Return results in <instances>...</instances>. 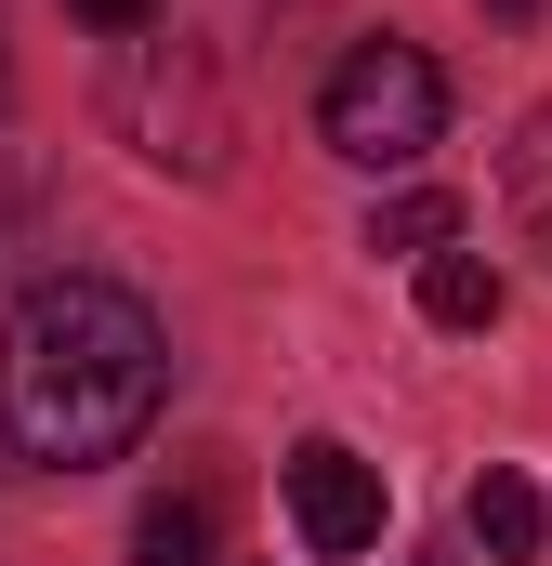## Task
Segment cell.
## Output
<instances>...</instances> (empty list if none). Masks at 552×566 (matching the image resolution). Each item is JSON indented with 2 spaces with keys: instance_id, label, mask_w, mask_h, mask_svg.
Masks as SVG:
<instances>
[{
  "instance_id": "1",
  "label": "cell",
  "mask_w": 552,
  "mask_h": 566,
  "mask_svg": "<svg viewBox=\"0 0 552 566\" xmlns=\"http://www.w3.org/2000/svg\"><path fill=\"white\" fill-rule=\"evenodd\" d=\"M158 396H171V343L119 277H40L0 316V434H13V461L93 474V461L145 448Z\"/></svg>"
},
{
  "instance_id": "2",
  "label": "cell",
  "mask_w": 552,
  "mask_h": 566,
  "mask_svg": "<svg viewBox=\"0 0 552 566\" xmlns=\"http://www.w3.org/2000/svg\"><path fill=\"white\" fill-rule=\"evenodd\" d=\"M316 133H329V158H355V171H421L434 133H447V66L421 40H355L329 66V93H316Z\"/></svg>"
},
{
  "instance_id": "3",
  "label": "cell",
  "mask_w": 552,
  "mask_h": 566,
  "mask_svg": "<svg viewBox=\"0 0 552 566\" xmlns=\"http://www.w3.org/2000/svg\"><path fill=\"white\" fill-rule=\"evenodd\" d=\"M119 133L158 171H224V106H211V66L171 53V93H158V53H119Z\"/></svg>"
},
{
  "instance_id": "4",
  "label": "cell",
  "mask_w": 552,
  "mask_h": 566,
  "mask_svg": "<svg viewBox=\"0 0 552 566\" xmlns=\"http://www.w3.org/2000/svg\"><path fill=\"white\" fill-rule=\"evenodd\" d=\"M382 514H395L382 461H355L342 434H302V448H289V527H302V554H369Z\"/></svg>"
},
{
  "instance_id": "5",
  "label": "cell",
  "mask_w": 552,
  "mask_h": 566,
  "mask_svg": "<svg viewBox=\"0 0 552 566\" xmlns=\"http://www.w3.org/2000/svg\"><path fill=\"white\" fill-rule=\"evenodd\" d=\"M460 527H474V554H487V566H527V554H540V527H552V501L527 488V474H474Z\"/></svg>"
},
{
  "instance_id": "6",
  "label": "cell",
  "mask_w": 552,
  "mask_h": 566,
  "mask_svg": "<svg viewBox=\"0 0 552 566\" xmlns=\"http://www.w3.org/2000/svg\"><path fill=\"white\" fill-rule=\"evenodd\" d=\"M421 316H434V329H487V316H500V264H487V251H434V264H421Z\"/></svg>"
},
{
  "instance_id": "7",
  "label": "cell",
  "mask_w": 552,
  "mask_h": 566,
  "mask_svg": "<svg viewBox=\"0 0 552 566\" xmlns=\"http://www.w3.org/2000/svg\"><path fill=\"white\" fill-rule=\"evenodd\" d=\"M447 238H460V198H434V185H408V198L369 211V251H421V264H434Z\"/></svg>"
},
{
  "instance_id": "8",
  "label": "cell",
  "mask_w": 552,
  "mask_h": 566,
  "mask_svg": "<svg viewBox=\"0 0 552 566\" xmlns=\"http://www.w3.org/2000/svg\"><path fill=\"white\" fill-rule=\"evenodd\" d=\"M132 554L145 566H211V501H145Z\"/></svg>"
},
{
  "instance_id": "9",
  "label": "cell",
  "mask_w": 552,
  "mask_h": 566,
  "mask_svg": "<svg viewBox=\"0 0 552 566\" xmlns=\"http://www.w3.org/2000/svg\"><path fill=\"white\" fill-rule=\"evenodd\" d=\"M79 13H93L106 40H132V27H145V13H158V0H79Z\"/></svg>"
},
{
  "instance_id": "10",
  "label": "cell",
  "mask_w": 552,
  "mask_h": 566,
  "mask_svg": "<svg viewBox=\"0 0 552 566\" xmlns=\"http://www.w3.org/2000/svg\"><path fill=\"white\" fill-rule=\"evenodd\" d=\"M487 13H513V27H527V13H540V0H487Z\"/></svg>"
}]
</instances>
